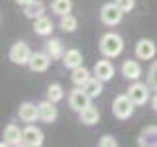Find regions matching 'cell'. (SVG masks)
<instances>
[{"instance_id": "cell-26", "label": "cell", "mask_w": 157, "mask_h": 147, "mask_svg": "<svg viewBox=\"0 0 157 147\" xmlns=\"http://www.w3.org/2000/svg\"><path fill=\"white\" fill-rule=\"evenodd\" d=\"M116 2V6L122 10V12H132L134 10V6H136V0H114Z\"/></svg>"}, {"instance_id": "cell-24", "label": "cell", "mask_w": 157, "mask_h": 147, "mask_svg": "<svg viewBox=\"0 0 157 147\" xmlns=\"http://www.w3.org/2000/svg\"><path fill=\"white\" fill-rule=\"evenodd\" d=\"M63 98H65V90H63L61 85L53 82V85L47 86V100H51V102H55V104H57V102L63 100Z\"/></svg>"}, {"instance_id": "cell-23", "label": "cell", "mask_w": 157, "mask_h": 147, "mask_svg": "<svg viewBox=\"0 0 157 147\" xmlns=\"http://www.w3.org/2000/svg\"><path fill=\"white\" fill-rule=\"evenodd\" d=\"M51 10L57 16H65V14H71L73 10V0H53L51 2Z\"/></svg>"}, {"instance_id": "cell-25", "label": "cell", "mask_w": 157, "mask_h": 147, "mask_svg": "<svg viewBox=\"0 0 157 147\" xmlns=\"http://www.w3.org/2000/svg\"><path fill=\"white\" fill-rule=\"evenodd\" d=\"M77 26H78V20L73 16V14H65V16H61L59 28H61L63 32H75Z\"/></svg>"}, {"instance_id": "cell-17", "label": "cell", "mask_w": 157, "mask_h": 147, "mask_svg": "<svg viewBox=\"0 0 157 147\" xmlns=\"http://www.w3.org/2000/svg\"><path fill=\"white\" fill-rule=\"evenodd\" d=\"M24 14H26L29 20H37L45 14V4H43L41 0H33V2H29V4L24 6Z\"/></svg>"}, {"instance_id": "cell-7", "label": "cell", "mask_w": 157, "mask_h": 147, "mask_svg": "<svg viewBox=\"0 0 157 147\" xmlns=\"http://www.w3.org/2000/svg\"><path fill=\"white\" fill-rule=\"evenodd\" d=\"M22 145L26 147H39L43 145V131L39 127L29 124L28 127H24V135H22Z\"/></svg>"}, {"instance_id": "cell-14", "label": "cell", "mask_w": 157, "mask_h": 147, "mask_svg": "<svg viewBox=\"0 0 157 147\" xmlns=\"http://www.w3.org/2000/svg\"><path fill=\"white\" fill-rule=\"evenodd\" d=\"M137 145L141 147H157V126H147L137 137Z\"/></svg>"}, {"instance_id": "cell-20", "label": "cell", "mask_w": 157, "mask_h": 147, "mask_svg": "<svg viewBox=\"0 0 157 147\" xmlns=\"http://www.w3.org/2000/svg\"><path fill=\"white\" fill-rule=\"evenodd\" d=\"M33 29H36L37 36H51V32H53V22H51V18L41 16V18L33 20Z\"/></svg>"}, {"instance_id": "cell-3", "label": "cell", "mask_w": 157, "mask_h": 147, "mask_svg": "<svg viewBox=\"0 0 157 147\" xmlns=\"http://www.w3.org/2000/svg\"><path fill=\"white\" fill-rule=\"evenodd\" d=\"M32 59V49L26 41H18L10 47V61L14 65H28Z\"/></svg>"}, {"instance_id": "cell-21", "label": "cell", "mask_w": 157, "mask_h": 147, "mask_svg": "<svg viewBox=\"0 0 157 147\" xmlns=\"http://www.w3.org/2000/svg\"><path fill=\"white\" fill-rule=\"evenodd\" d=\"M45 49H47V53H49L51 59H63V55H65L63 43L59 41V39H49V41L45 43Z\"/></svg>"}, {"instance_id": "cell-18", "label": "cell", "mask_w": 157, "mask_h": 147, "mask_svg": "<svg viewBox=\"0 0 157 147\" xmlns=\"http://www.w3.org/2000/svg\"><path fill=\"white\" fill-rule=\"evenodd\" d=\"M63 65L67 69H75L78 65H82V53L78 49H67L63 55Z\"/></svg>"}, {"instance_id": "cell-5", "label": "cell", "mask_w": 157, "mask_h": 147, "mask_svg": "<svg viewBox=\"0 0 157 147\" xmlns=\"http://www.w3.org/2000/svg\"><path fill=\"white\" fill-rule=\"evenodd\" d=\"M122 16H124V12L116 6V2L104 4L102 10H100V20H102V24H106V26H118V24L122 22Z\"/></svg>"}, {"instance_id": "cell-13", "label": "cell", "mask_w": 157, "mask_h": 147, "mask_svg": "<svg viewBox=\"0 0 157 147\" xmlns=\"http://www.w3.org/2000/svg\"><path fill=\"white\" fill-rule=\"evenodd\" d=\"M94 77H98L100 81H110L112 77H114V65H112L110 61H108V57H104L102 61H96L94 65Z\"/></svg>"}, {"instance_id": "cell-19", "label": "cell", "mask_w": 157, "mask_h": 147, "mask_svg": "<svg viewBox=\"0 0 157 147\" xmlns=\"http://www.w3.org/2000/svg\"><path fill=\"white\" fill-rule=\"evenodd\" d=\"M78 118H81V122L85 126H94V124H98V120H100V112L90 104L88 108H85L82 112H78Z\"/></svg>"}, {"instance_id": "cell-2", "label": "cell", "mask_w": 157, "mask_h": 147, "mask_svg": "<svg viewBox=\"0 0 157 147\" xmlns=\"http://www.w3.org/2000/svg\"><path fill=\"white\" fill-rule=\"evenodd\" d=\"M134 102H132V98L128 94H120L114 98V102H112V112H114V116L118 120H128V118H132L134 114Z\"/></svg>"}, {"instance_id": "cell-9", "label": "cell", "mask_w": 157, "mask_h": 147, "mask_svg": "<svg viewBox=\"0 0 157 147\" xmlns=\"http://www.w3.org/2000/svg\"><path fill=\"white\" fill-rule=\"evenodd\" d=\"M49 65H51V57L49 53H32V59H29L28 67L32 69L33 73H45Z\"/></svg>"}, {"instance_id": "cell-15", "label": "cell", "mask_w": 157, "mask_h": 147, "mask_svg": "<svg viewBox=\"0 0 157 147\" xmlns=\"http://www.w3.org/2000/svg\"><path fill=\"white\" fill-rule=\"evenodd\" d=\"M122 75H124L128 81H140V77H141V65L137 61H124V65H122Z\"/></svg>"}, {"instance_id": "cell-12", "label": "cell", "mask_w": 157, "mask_h": 147, "mask_svg": "<svg viewBox=\"0 0 157 147\" xmlns=\"http://www.w3.org/2000/svg\"><path fill=\"white\" fill-rule=\"evenodd\" d=\"M39 120L45 122V124H53L57 120V108H55V102L51 100H43L39 102Z\"/></svg>"}, {"instance_id": "cell-28", "label": "cell", "mask_w": 157, "mask_h": 147, "mask_svg": "<svg viewBox=\"0 0 157 147\" xmlns=\"http://www.w3.org/2000/svg\"><path fill=\"white\" fill-rule=\"evenodd\" d=\"M98 145L100 147H116L118 141H116V137H112V135H102L100 139H98Z\"/></svg>"}, {"instance_id": "cell-10", "label": "cell", "mask_w": 157, "mask_h": 147, "mask_svg": "<svg viewBox=\"0 0 157 147\" xmlns=\"http://www.w3.org/2000/svg\"><path fill=\"white\" fill-rule=\"evenodd\" d=\"M18 116L26 124H33L36 120H39V106H36L33 102H24L18 110Z\"/></svg>"}, {"instance_id": "cell-29", "label": "cell", "mask_w": 157, "mask_h": 147, "mask_svg": "<svg viewBox=\"0 0 157 147\" xmlns=\"http://www.w3.org/2000/svg\"><path fill=\"white\" fill-rule=\"evenodd\" d=\"M29 2H33V0H16V4H20V6H26Z\"/></svg>"}, {"instance_id": "cell-27", "label": "cell", "mask_w": 157, "mask_h": 147, "mask_svg": "<svg viewBox=\"0 0 157 147\" xmlns=\"http://www.w3.org/2000/svg\"><path fill=\"white\" fill-rule=\"evenodd\" d=\"M147 82H149L151 88H157V61L151 65L149 73H147Z\"/></svg>"}, {"instance_id": "cell-30", "label": "cell", "mask_w": 157, "mask_h": 147, "mask_svg": "<svg viewBox=\"0 0 157 147\" xmlns=\"http://www.w3.org/2000/svg\"><path fill=\"white\" fill-rule=\"evenodd\" d=\"M151 106H153V110L157 112V94L153 96V100H151Z\"/></svg>"}, {"instance_id": "cell-11", "label": "cell", "mask_w": 157, "mask_h": 147, "mask_svg": "<svg viewBox=\"0 0 157 147\" xmlns=\"http://www.w3.org/2000/svg\"><path fill=\"white\" fill-rule=\"evenodd\" d=\"M24 130H20L16 124H8L4 127V141L2 145H22Z\"/></svg>"}, {"instance_id": "cell-4", "label": "cell", "mask_w": 157, "mask_h": 147, "mask_svg": "<svg viewBox=\"0 0 157 147\" xmlns=\"http://www.w3.org/2000/svg\"><path fill=\"white\" fill-rule=\"evenodd\" d=\"M69 106L75 112H82L85 108H88L90 106V96H88V92L82 86H77L75 90H71V94H69Z\"/></svg>"}, {"instance_id": "cell-22", "label": "cell", "mask_w": 157, "mask_h": 147, "mask_svg": "<svg viewBox=\"0 0 157 147\" xmlns=\"http://www.w3.org/2000/svg\"><path fill=\"white\" fill-rule=\"evenodd\" d=\"M102 82H104V81H100L98 77H92L82 88H85V90L88 92V96H90V98H96V96H100V94H102V90H104V88H102Z\"/></svg>"}, {"instance_id": "cell-16", "label": "cell", "mask_w": 157, "mask_h": 147, "mask_svg": "<svg viewBox=\"0 0 157 147\" xmlns=\"http://www.w3.org/2000/svg\"><path fill=\"white\" fill-rule=\"evenodd\" d=\"M90 71L85 65H78L75 69H71V81L75 82V86H85L88 81H90Z\"/></svg>"}, {"instance_id": "cell-8", "label": "cell", "mask_w": 157, "mask_h": 147, "mask_svg": "<svg viewBox=\"0 0 157 147\" xmlns=\"http://www.w3.org/2000/svg\"><path fill=\"white\" fill-rule=\"evenodd\" d=\"M157 53V45L151 39H140V41L136 43V57L141 59V61H149V59H153Z\"/></svg>"}, {"instance_id": "cell-1", "label": "cell", "mask_w": 157, "mask_h": 147, "mask_svg": "<svg viewBox=\"0 0 157 147\" xmlns=\"http://www.w3.org/2000/svg\"><path fill=\"white\" fill-rule=\"evenodd\" d=\"M98 45H100V53L104 57L114 59L124 51V39L114 32H108V33H104V36L100 37V43H98Z\"/></svg>"}, {"instance_id": "cell-6", "label": "cell", "mask_w": 157, "mask_h": 147, "mask_svg": "<svg viewBox=\"0 0 157 147\" xmlns=\"http://www.w3.org/2000/svg\"><path fill=\"white\" fill-rule=\"evenodd\" d=\"M128 96L132 98L136 106H141L149 100V85H144V82H137L134 81V85H130L128 88Z\"/></svg>"}]
</instances>
